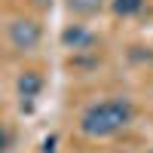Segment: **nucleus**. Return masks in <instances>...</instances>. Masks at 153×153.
<instances>
[{
  "mask_svg": "<svg viewBox=\"0 0 153 153\" xmlns=\"http://www.w3.org/2000/svg\"><path fill=\"white\" fill-rule=\"evenodd\" d=\"M101 6H104V0H68V9L74 16H95V12H101Z\"/></svg>",
  "mask_w": 153,
  "mask_h": 153,
  "instance_id": "obj_5",
  "label": "nucleus"
},
{
  "mask_svg": "<svg viewBox=\"0 0 153 153\" xmlns=\"http://www.w3.org/2000/svg\"><path fill=\"white\" fill-rule=\"evenodd\" d=\"M150 153H153V150H150Z\"/></svg>",
  "mask_w": 153,
  "mask_h": 153,
  "instance_id": "obj_8",
  "label": "nucleus"
},
{
  "mask_svg": "<svg viewBox=\"0 0 153 153\" xmlns=\"http://www.w3.org/2000/svg\"><path fill=\"white\" fill-rule=\"evenodd\" d=\"M61 43H65L68 49H89V46L95 43V37L89 34L83 25H71V28L61 31Z\"/></svg>",
  "mask_w": 153,
  "mask_h": 153,
  "instance_id": "obj_3",
  "label": "nucleus"
},
{
  "mask_svg": "<svg viewBox=\"0 0 153 153\" xmlns=\"http://www.w3.org/2000/svg\"><path fill=\"white\" fill-rule=\"evenodd\" d=\"M135 107L129 98H107V101H95L89 104L80 117V132L89 138H110L123 132L132 123Z\"/></svg>",
  "mask_w": 153,
  "mask_h": 153,
  "instance_id": "obj_1",
  "label": "nucleus"
},
{
  "mask_svg": "<svg viewBox=\"0 0 153 153\" xmlns=\"http://www.w3.org/2000/svg\"><path fill=\"white\" fill-rule=\"evenodd\" d=\"M16 86H19V95H22L25 101H31V98H37V95L43 92V76L37 74V71H25V74L19 76Z\"/></svg>",
  "mask_w": 153,
  "mask_h": 153,
  "instance_id": "obj_4",
  "label": "nucleus"
},
{
  "mask_svg": "<svg viewBox=\"0 0 153 153\" xmlns=\"http://www.w3.org/2000/svg\"><path fill=\"white\" fill-rule=\"evenodd\" d=\"M144 3L147 0H113V12L120 19H129V16H138L144 9Z\"/></svg>",
  "mask_w": 153,
  "mask_h": 153,
  "instance_id": "obj_6",
  "label": "nucleus"
},
{
  "mask_svg": "<svg viewBox=\"0 0 153 153\" xmlns=\"http://www.w3.org/2000/svg\"><path fill=\"white\" fill-rule=\"evenodd\" d=\"M40 40H43V28L37 19H16L9 25V43L16 49H22V52L34 49Z\"/></svg>",
  "mask_w": 153,
  "mask_h": 153,
  "instance_id": "obj_2",
  "label": "nucleus"
},
{
  "mask_svg": "<svg viewBox=\"0 0 153 153\" xmlns=\"http://www.w3.org/2000/svg\"><path fill=\"white\" fill-rule=\"evenodd\" d=\"M6 150H9V132L0 126V153H6Z\"/></svg>",
  "mask_w": 153,
  "mask_h": 153,
  "instance_id": "obj_7",
  "label": "nucleus"
}]
</instances>
